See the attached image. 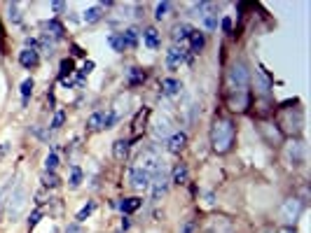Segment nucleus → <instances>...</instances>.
Here are the masks:
<instances>
[{"mask_svg":"<svg viewBox=\"0 0 311 233\" xmlns=\"http://www.w3.org/2000/svg\"><path fill=\"white\" fill-rule=\"evenodd\" d=\"M209 140H211V149L216 154L232 152L234 140H237V126H234V121H232L230 117L218 114L216 119H213V124H211Z\"/></svg>","mask_w":311,"mask_h":233,"instance_id":"obj_1","label":"nucleus"},{"mask_svg":"<svg viewBox=\"0 0 311 233\" xmlns=\"http://www.w3.org/2000/svg\"><path fill=\"white\" fill-rule=\"evenodd\" d=\"M292 100L283 103V107H278V131L285 135H299L302 133V126H304V110L302 107H290Z\"/></svg>","mask_w":311,"mask_h":233,"instance_id":"obj_2","label":"nucleus"},{"mask_svg":"<svg viewBox=\"0 0 311 233\" xmlns=\"http://www.w3.org/2000/svg\"><path fill=\"white\" fill-rule=\"evenodd\" d=\"M26 205H28V189L24 182H17V184L12 186L10 196H7L5 205H3L7 221H19L21 214L26 212Z\"/></svg>","mask_w":311,"mask_h":233,"instance_id":"obj_3","label":"nucleus"},{"mask_svg":"<svg viewBox=\"0 0 311 233\" xmlns=\"http://www.w3.org/2000/svg\"><path fill=\"white\" fill-rule=\"evenodd\" d=\"M250 68L244 59L232 61L227 68V91H241V89L250 87Z\"/></svg>","mask_w":311,"mask_h":233,"instance_id":"obj_4","label":"nucleus"},{"mask_svg":"<svg viewBox=\"0 0 311 233\" xmlns=\"http://www.w3.org/2000/svg\"><path fill=\"white\" fill-rule=\"evenodd\" d=\"M306 205L297 196H290V198H285L281 205H278V219L283 221V226H295L299 221V217L304 214Z\"/></svg>","mask_w":311,"mask_h":233,"instance_id":"obj_5","label":"nucleus"},{"mask_svg":"<svg viewBox=\"0 0 311 233\" xmlns=\"http://www.w3.org/2000/svg\"><path fill=\"white\" fill-rule=\"evenodd\" d=\"M283 159L290 168H299L306 161V142L299 138H292L283 145Z\"/></svg>","mask_w":311,"mask_h":233,"instance_id":"obj_6","label":"nucleus"},{"mask_svg":"<svg viewBox=\"0 0 311 233\" xmlns=\"http://www.w3.org/2000/svg\"><path fill=\"white\" fill-rule=\"evenodd\" d=\"M253 105V91L250 89H241V91H227V107L232 112H248V107Z\"/></svg>","mask_w":311,"mask_h":233,"instance_id":"obj_7","label":"nucleus"},{"mask_svg":"<svg viewBox=\"0 0 311 233\" xmlns=\"http://www.w3.org/2000/svg\"><path fill=\"white\" fill-rule=\"evenodd\" d=\"M201 231L203 233H237V226H234V221H232L230 217H218V214H213V217H209V219L203 221Z\"/></svg>","mask_w":311,"mask_h":233,"instance_id":"obj_8","label":"nucleus"},{"mask_svg":"<svg viewBox=\"0 0 311 233\" xmlns=\"http://www.w3.org/2000/svg\"><path fill=\"white\" fill-rule=\"evenodd\" d=\"M150 126H152V138L155 140H169L173 135V121L166 114H157Z\"/></svg>","mask_w":311,"mask_h":233,"instance_id":"obj_9","label":"nucleus"},{"mask_svg":"<svg viewBox=\"0 0 311 233\" xmlns=\"http://www.w3.org/2000/svg\"><path fill=\"white\" fill-rule=\"evenodd\" d=\"M150 180H152V175L148 170H143L138 166H131V170H129V184L134 186L136 191H148Z\"/></svg>","mask_w":311,"mask_h":233,"instance_id":"obj_10","label":"nucleus"},{"mask_svg":"<svg viewBox=\"0 0 311 233\" xmlns=\"http://www.w3.org/2000/svg\"><path fill=\"white\" fill-rule=\"evenodd\" d=\"M185 56H187V49H185L183 45H171L169 49H166V68L169 70H178V68L185 63Z\"/></svg>","mask_w":311,"mask_h":233,"instance_id":"obj_11","label":"nucleus"},{"mask_svg":"<svg viewBox=\"0 0 311 233\" xmlns=\"http://www.w3.org/2000/svg\"><path fill=\"white\" fill-rule=\"evenodd\" d=\"M42 31H45V35H49L52 40H66V26H63L59 19H47L40 24Z\"/></svg>","mask_w":311,"mask_h":233,"instance_id":"obj_12","label":"nucleus"},{"mask_svg":"<svg viewBox=\"0 0 311 233\" xmlns=\"http://www.w3.org/2000/svg\"><path fill=\"white\" fill-rule=\"evenodd\" d=\"M260 131H262L264 140H267L271 147H281V145H283V133L278 131L276 124H262V126H260Z\"/></svg>","mask_w":311,"mask_h":233,"instance_id":"obj_13","label":"nucleus"},{"mask_svg":"<svg viewBox=\"0 0 311 233\" xmlns=\"http://www.w3.org/2000/svg\"><path fill=\"white\" fill-rule=\"evenodd\" d=\"M185 147H187V133H183V131H173V135L166 140V149L171 154H180Z\"/></svg>","mask_w":311,"mask_h":233,"instance_id":"obj_14","label":"nucleus"},{"mask_svg":"<svg viewBox=\"0 0 311 233\" xmlns=\"http://www.w3.org/2000/svg\"><path fill=\"white\" fill-rule=\"evenodd\" d=\"M187 42H189V49L187 52L192 54V56H196V54H201L203 52V47H206V33H201V31H192V35L187 38Z\"/></svg>","mask_w":311,"mask_h":233,"instance_id":"obj_15","label":"nucleus"},{"mask_svg":"<svg viewBox=\"0 0 311 233\" xmlns=\"http://www.w3.org/2000/svg\"><path fill=\"white\" fill-rule=\"evenodd\" d=\"M38 63H40V54L38 52H31V49H21L19 52V66L21 68L33 70V68H38Z\"/></svg>","mask_w":311,"mask_h":233,"instance_id":"obj_16","label":"nucleus"},{"mask_svg":"<svg viewBox=\"0 0 311 233\" xmlns=\"http://www.w3.org/2000/svg\"><path fill=\"white\" fill-rule=\"evenodd\" d=\"M145 77H148V75H145V70H143L141 66H131L127 70V84L131 89H136V87H143V82H145Z\"/></svg>","mask_w":311,"mask_h":233,"instance_id":"obj_17","label":"nucleus"},{"mask_svg":"<svg viewBox=\"0 0 311 233\" xmlns=\"http://www.w3.org/2000/svg\"><path fill=\"white\" fill-rule=\"evenodd\" d=\"M192 31H194V28H192V24L183 21V24H176V26H173V31H171V38H173V42H176V45H178V42L183 45L189 35H192Z\"/></svg>","mask_w":311,"mask_h":233,"instance_id":"obj_18","label":"nucleus"},{"mask_svg":"<svg viewBox=\"0 0 311 233\" xmlns=\"http://www.w3.org/2000/svg\"><path fill=\"white\" fill-rule=\"evenodd\" d=\"M143 42H145V47L148 49H152V52H157L159 47H162V35H159V31L157 28H145V33H143Z\"/></svg>","mask_w":311,"mask_h":233,"instance_id":"obj_19","label":"nucleus"},{"mask_svg":"<svg viewBox=\"0 0 311 233\" xmlns=\"http://www.w3.org/2000/svg\"><path fill=\"white\" fill-rule=\"evenodd\" d=\"M171 182L178 186H183L189 182V168L185 163H176V168L171 170Z\"/></svg>","mask_w":311,"mask_h":233,"instance_id":"obj_20","label":"nucleus"},{"mask_svg":"<svg viewBox=\"0 0 311 233\" xmlns=\"http://www.w3.org/2000/svg\"><path fill=\"white\" fill-rule=\"evenodd\" d=\"M122 40L127 49H138V45H141V31L138 28H124Z\"/></svg>","mask_w":311,"mask_h":233,"instance_id":"obj_21","label":"nucleus"},{"mask_svg":"<svg viewBox=\"0 0 311 233\" xmlns=\"http://www.w3.org/2000/svg\"><path fill=\"white\" fill-rule=\"evenodd\" d=\"M180 91H183V84H180L176 77H164V80H162V93H164V96L173 98V96H178Z\"/></svg>","mask_w":311,"mask_h":233,"instance_id":"obj_22","label":"nucleus"},{"mask_svg":"<svg viewBox=\"0 0 311 233\" xmlns=\"http://www.w3.org/2000/svg\"><path fill=\"white\" fill-rule=\"evenodd\" d=\"M129 140H124V138H120V140H115L113 142V156H115V161H124L129 156Z\"/></svg>","mask_w":311,"mask_h":233,"instance_id":"obj_23","label":"nucleus"},{"mask_svg":"<svg viewBox=\"0 0 311 233\" xmlns=\"http://www.w3.org/2000/svg\"><path fill=\"white\" fill-rule=\"evenodd\" d=\"M148 117H150V110L148 107H143V110H138V114H136V119H134V135L138 138L141 135V131L145 128V121H148Z\"/></svg>","mask_w":311,"mask_h":233,"instance_id":"obj_24","label":"nucleus"},{"mask_svg":"<svg viewBox=\"0 0 311 233\" xmlns=\"http://www.w3.org/2000/svg\"><path fill=\"white\" fill-rule=\"evenodd\" d=\"M141 205H143V198H138V196L124 198L122 203H120V207H122L124 214H131V212H136V210H141Z\"/></svg>","mask_w":311,"mask_h":233,"instance_id":"obj_25","label":"nucleus"},{"mask_svg":"<svg viewBox=\"0 0 311 233\" xmlns=\"http://www.w3.org/2000/svg\"><path fill=\"white\" fill-rule=\"evenodd\" d=\"M40 182H42V186H45V189H56V186L61 184V177H59V175H56V173H49V170H42Z\"/></svg>","mask_w":311,"mask_h":233,"instance_id":"obj_26","label":"nucleus"},{"mask_svg":"<svg viewBox=\"0 0 311 233\" xmlns=\"http://www.w3.org/2000/svg\"><path fill=\"white\" fill-rule=\"evenodd\" d=\"M103 17V5H94L89 7L87 12L82 14V19H84V24H96V21Z\"/></svg>","mask_w":311,"mask_h":233,"instance_id":"obj_27","label":"nucleus"},{"mask_svg":"<svg viewBox=\"0 0 311 233\" xmlns=\"http://www.w3.org/2000/svg\"><path fill=\"white\" fill-rule=\"evenodd\" d=\"M73 70H75L73 59H70V56H68V59H61V63H59V80L66 82V77L73 75Z\"/></svg>","mask_w":311,"mask_h":233,"instance_id":"obj_28","label":"nucleus"},{"mask_svg":"<svg viewBox=\"0 0 311 233\" xmlns=\"http://www.w3.org/2000/svg\"><path fill=\"white\" fill-rule=\"evenodd\" d=\"M82 180H84L82 168L80 166H70V177H68V184H70V189H77V186L82 184Z\"/></svg>","mask_w":311,"mask_h":233,"instance_id":"obj_29","label":"nucleus"},{"mask_svg":"<svg viewBox=\"0 0 311 233\" xmlns=\"http://www.w3.org/2000/svg\"><path fill=\"white\" fill-rule=\"evenodd\" d=\"M33 89H35L33 77H26V80L21 82L19 93H21V98H24V105H26V103H28V98H31V93H33Z\"/></svg>","mask_w":311,"mask_h":233,"instance_id":"obj_30","label":"nucleus"},{"mask_svg":"<svg viewBox=\"0 0 311 233\" xmlns=\"http://www.w3.org/2000/svg\"><path fill=\"white\" fill-rule=\"evenodd\" d=\"M101 121H103V112L98 110V112H91L87 119V131H91V133H96V131H101Z\"/></svg>","mask_w":311,"mask_h":233,"instance_id":"obj_31","label":"nucleus"},{"mask_svg":"<svg viewBox=\"0 0 311 233\" xmlns=\"http://www.w3.org/2000/svg\"><path fill=\"white\" fill-rule=\"evenodd\" d=\"M117 124V112L110 107L108 112H103V121H101V131H110Z\"/></svg>","mask_w":311,"mask_h":233,"instance_id":"obj_32","label":"nucleus"},{"mask_svg":"<svg viewBox=\"0 0 311 233\" xmlns=\"http://www.w3.org/2000/svg\"><path fill=\"white\" fill-rule=\"evenodd\" d=\"M7 19L12 21L14 26H19L21 24L24 17H21V12H19V3H10V5H7Z\"/></svg>","mask_w":311,"mask_h":233,"instance_id":"obj_33","label":"nucleus"},{"mask_svg":"<svg viewBox=\"0 0 311 233\" xmlns=\"http://www.w3.org/2000/svg\"><path fill=\"white\" fill-rule=\"evenodd\" d=\"M108 45L113 47V52H117V54H122L124 49H127V47H124V40H122V33H110Z\"/></svg>","mask_w":311,"mask_h":233,"instance_id":"obj_34","label":"nucleus"},{"mask_svg":"<svg viewBox=\"0 0 311 233\" xmlns=\"http://www.w3.org/2000/svg\"><path fill=\"white\" fill-rule=\"evenodd\" d=\"M14 184H17V182H14V177H7V180L0 184V207L5 205V200H7V196H10V191H12Z\"/></svg>","mask_w":311,"mask_h":233,"instance_id":"obj_35","label":"nucleus"},{"mask_svg":"<svg viewBox=\"0 0 311 233\" xmlns=\"http://www.w3.org/2000/svg\"><path fill=\"white\" fill-rule=\"evenodd\" d=\"M94 210H96V203H94V200H87V205H84V207L80 210V212L75 214V221H77V224H82V221L87 219V217H89L91 212H94Z\"/></svg>","mask_w":311,"mask_h":233,"instance_id":"obj_36","label":"nucleus"},{"mask_svg":"<svg viewBox=\"0 0 311 233\" xmlns=\"http://www.w3.org/2000/svg\"><path fill=\"white\" fill-rule=\"evenodd\" d=\"M201 19H203V26H206V31H209V33L218 31V14L216 12H206Z\"/></svg>","mask_w":311,"mask_h":233,"instance_id":"obj_37","label":"nucleus"},{"mask_svg":"<svg viewBox=\"0 0 311 233\" xmlns=\"http://www.w3.org/2000/svg\"><path fill=\"white\" fill-rule=\"evenodd\" d=\"M56 168H59V154H56V152H49L47 156H45V170H49V173H56Z\"/></svg>","mask_w":311,"mask_h":233,"instance_id":"obj_38","label":"nucleus"},{"mask_svg":"<svg viewBox=\"0 0 311 233\" xmlns=\"http://www.w3.org/2000/svg\"><path fill=\"white\" fill-rule=\"evenodd\" d=\"M42 217H45V210H42V207H35L33 212L28 214V228H35V226H38V224L42 221Z\"/></svg>","mask_w":311,"mask_h":233,"instance_id":"obj_39","label":"nucleus"},{"mask_svg":"<svg viewBox=\"0 0 311 233\" xmlns=\"http://www.w3.org/2000/svg\"><path fill=\"white\" fill-rule=\"evenodd\" d=\"M31 133L35 135L38 140H42V142H49V138H52V128H42V126H33L31 128Z\"/></svg>","mask_w":311,"mask_h":233,"instance_id":"obj_40","label":"nucleus"},{"mask_svg":"<svg viewBox=\"0 0 311 233\" xmlns=\"http://www.w3.org/2000/svg\"><path fill=\"white\" fill-rule=\"evenodd\" d=\"M63 121H66V110H56L54 117H52V124H49V128H52V131H59V128L63 126Z\"/></svg>","mask_w":311,"mask_h":233,"instance_id":"obj_41","label":"nucleus"},{"mask_svg":"<svg viewBox=\"0 0 311 233\" xmlns=\"http://www.w3.org/2000/svg\"><path fill=\"white\" fill-rule=\"evenodd\" d=\"M94 68H96L94 61H84V63H82V68H80V73H77V80L84 82V77H87L89 73H94Z\"/></svg>","mask_w":311,"mask_h":233,"instance_id":"obj_42","label":"nucleus"},{"mask_svg":"<svg viewBox=\"0 0 311 233\" xmlns=\"http://www.w3.org/2000/svg\"><path fill=\"white\" fill-rule=\"evenodd\" d=\"M171 7H173V5H171V3H159V5L155 7V19H157V21H162L164 17L169 14V10H171Z\"/></svg>","mask_w":311,"mask_h":233,"instance_id":"obj_43","label":"nucleus"},{"mask_svg":"<svg viewBox=\"0 0 311 233\" xmlns=\"http://www.w3.org/2000/svg\"><path fill=\"white\" fill-rule=\"evenodd\" d=\"M220 28H223L225 35H234V24H232L230 17H225V19L220 21Z\"/></svg>","mask_w":311,"mask_h":233,"instance_id":"obj_44","label":"nucleus"},{"mask_svg":"<svg viewBox=\"0 0 311 233\" xmlns=\"http://www.w3.org/2000/svg\"><path fill=\"white\" fill-rule=\"evenodd\" d=\"M24 49L38 52V49H40V40H38V38H26V40H24Z\"/></svg>","mask_w":311,"mask_h":233,"instance_id":"obj_45","label":"nucleus"},{"mask_svg":"<svg viewBox=\"0 0 311 233\" xmlns=\"http://www.w3.org/2000/svg\"><path fill=\"white\" fill-rule=\"evenodd\" d=\"M70 54H73V56H77V59H84V56H87V49H82L80 45H70Z\"/></svg>","mask_w":311,"mask_h":233,"instance_id":"obj_46","label":"nucleus"},{"mask_svg":"<svg viewBox=\"0 0 311 233\" xmlns=\"http://www.w3.org/2000/svg\"><path fill=\"white\" fill-rule=\"evenodd\" d=\"M196 231V221L194 219H187L183 224V228H180V233H194Z\"/></svg>","mask_w":311,"mask_h":233,"instance_id":"obj_47","label":"nucleus"},{"mask_svg":"<svg viewBox=\"0 0 311 233\" xmlns=\"http://www.w3.org/2000/svg\"><path fill=\"white\" fill-rule=\"evenodd\" d=\"M66 233H84V228H82V224H77V221H73V224H68Z\"/></svg>","mask_w":311,"mask_h":233,"instance_id":"obj_48","label":"nucleus"},{"mask_svg":"<svg viewBox=\"0 0 311 233\" xmlns=\"http://www.w3.org/2000/svg\"><path fill=\"white\" fill-rule=\"evenodd\" d=\"M52 10H54L56 14L63 12V10H66V3H61V0H54V3H52Z\"/></svg>","mask_w":311,"mask_h":233,"instance_id":"obj_49","label":"nucleus"},{"mask_svg":"<svg viewBox=\"0 0 311 233\" xmlns=\"http://www.w3.org/2000/svg\"><path fill=\"white\" fill-rule=\"evenodd\" d=\"M120 228H122V231L127 233L129 228H131V219H129V217H124V219H122V224H120Z\"/></svg>","mask_w":311,"mask_h":233,"instance_id":"obj_50","label":"nucleus"},{"mask_svg":"<svg viewBox=\"0 0 311 233\" xmlns=\"http://www.w3.org/2000/svg\"><path fill=\"white\" fill-rule=\"evenodd\" d=\"M276 233H297V228L295 226H283V228H278Z\"/></svg>","mask_w":311,"mask_h":233,"instance_id":"obj_51","label":"nucleus"},{"mask_svg":"<svg viewBox=\"0 0 311 233\" xmlns=\"http://www.w3.org/2000/svg\"><path fill=\"white\" fill-rule=\"evenodd\" d=\"M262 233H276V231H271V228H262Z\"/></svg>","mask_w":311,"mask_h":233,"instance_id":"obj_52","label":"nucleus"}]
</instances>
